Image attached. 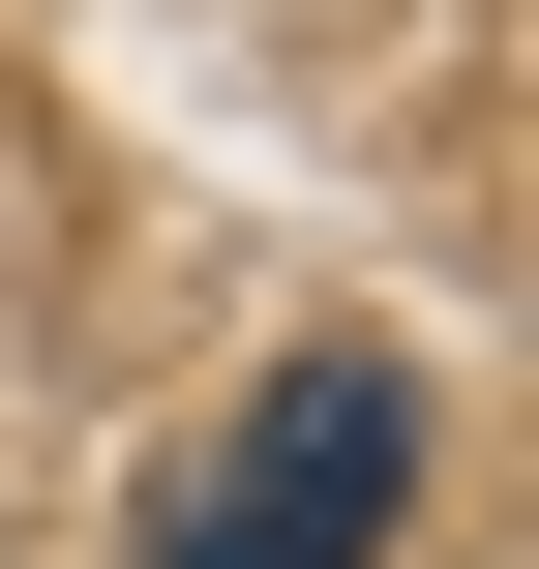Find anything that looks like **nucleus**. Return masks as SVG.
Masks as SVG:
<instances>
[{"label":"nucleus","mask_w":539,"mask_h":569,"mask_svg":"<svg viewBox=\"0 0 539 569\" xmlns=\"http://www.w3.org/2000/svg\"><path fill=\"white\" fill-rule=\"evenodd\" d=\"M390 510H420V360H270L240 420H210V480L150 510V569H390Z\"/></svg>","instance_id":"nucleus-1"}]
</instances>
